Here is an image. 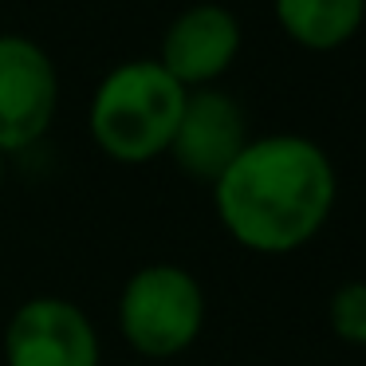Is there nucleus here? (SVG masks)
Instances as JSON below:
<instances>
[{
    "label": "nucleus",
    "mask_w": 366,
    "mask_h": 366,
    "mask_svg": "<svg viewBox=\"0 0 366 366\" xmlns=\"http://www.w3.org/2000/svg\"><path fill=\"white\" fill-rule=\"evenodd\" d=\"M248 114L229 91L221 87H197L185 95L182 119H177L169 158L193 182L213 185L229 169V162L248 146Z\"/></svg>",
    "instance_id": "obj_7"
},
{
    "label": "nucleus",
    "mask_w": 366,
    "mask_h": 366,
    "mask_svg": "<svg viewBox=\"0 0 366 366\" xmlns=\"http://www.w3.org/2000/svg\"><path fill=\"white\" fill-rule=\"evenodd\" d=\"M4 166H9V154L0 150V185H4Z\"/></svg>",
    "instance_id": "obj_10"
},
{
    "label": "nucleus",
    "mask_w": 366,
    "mask_h": 366,
    "mask_svg": "<svg viewBox=\"0 0 366 366\" xmlns=\"http://www.w3.org/2000/svg\"><path fill=\"white\" fill-rule=\"evenodd\" d=\"M119 331L142 358H177L205 331V287L182 264H146L130 272L119 295Z\"/></svg>",
    "instance_id": "obj_3"
},
{
    "label": "nucleus",
    "mask_w": 366,
    "mask_h": 366,
    "mask_svg": "<svg viewBox=\"0 0 366 366\" xmlns=\"http://www.w3.org/2000/svg\"><path fill=\"white\" fill-rule=\"evenodd\" d=\"M59 111L56 59L32 36L0 32V150L20 154L51 130Z\"/></svg>",
    "instance_id": "obj_4"
},
{
    "label": "nucleus",
    "mask_w": 366,
    "mask_h": 366,
    "mask_svg": "<svg viewBox=\"0 0 366 366\" xmlns=\"http://www.w3.org/2000/svg\"><path fill=\"white\" fill-rule=\"evenodd\" d=\"M240 44H244V32H240L237 12L217 4V0H197L166 24L154 59L185 91H197V87H217L232 71Z\"/></svg>",
    "instance_id": "obj_6"
},
{
    "label": "nucleus",
    "mask_w": 366,
    "mask_h": 366,
    "mask_svg": "<svg viewBox=\"0 0 366 366\" xmlns=\"http://www.w3.org/2000/svg\"><path fill=\"white\" fill-rule=\"evenodd\" d=\"M280 28L307 51H335L358 36L366 0H272Z\"/></svg>",
    "instance_id": "obj_8"
},
{
    "label": "nucleus",
    "mask_w": 366,
    "mask_h": 366,
    "mask_svg": "<svg viewBox=\"0 0 366 366\" xmlns=\"http://www.w3.org/2000/svg\"><path fill=\"white\" fill-rule=\"evenodd\" d=\"M331 335L347 347H366V280H347L327 300Z\"/></svg>",
    "instance_id": "obj_9"
},
{
    "label": "nucleus",
    "mask_w": 366,
    "mask_h": 366,
    "mask_svg": "<svg viewBox=\"0 0 366 366\" xmlns=\"http://www.w3.org/2000/svg\"><path fill=\"white\" fill-rule=\"evenodd\" d=\"M99 331L87 311L59 295H36L4 327V366H99Z\"/></svg>",
    "instance_id": "obj_5"
},
{
    "label": "nucleus",
    "mask_w": 366,
    "mask_h": 366,
    "mask_svg": "<svg viewBox=\"0 0 366 366\" xmlns=\"http://www.w3.org/2000/svg\"><path fill=\"white\" fill-rule=\"evenodd\" d=\"M213 209L232 244L292 256L327 229L339 201L331 154L307 134H260L213 185Z\"/></svg>",
    "instance_id": "obj_1"
},
{
    "label": "nucleus",
    "mask_w": 366,
    "mask_h": 366,
    "mask_svg": "<svg viewBox=\"0 0 366 366\" xmlns=\"http://www.w3.org/2000/svg\"><path fill=\"white\" fill-rule=\"evenodd\" d=\"M189 91L158 59H122L95 83L87 103V130L99 154L119 166H146L166 158Z\"/></svg>",
    "instance_id": "obj_2"
}]
</instances>
